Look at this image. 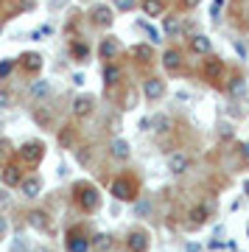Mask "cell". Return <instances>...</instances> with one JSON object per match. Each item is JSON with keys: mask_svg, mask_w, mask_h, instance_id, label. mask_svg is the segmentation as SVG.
I'll return each instance as SVG.
<instances>
[{"mask_svg": "<svg viewBox=\"0 0 249 252\" xmlns=\"http://www.w3.org/2000/svg\"><path fill=\"white\" fill-rule=\"evenodd\" d=\"M11 154V143L9 140H0V157H9Z\"/></svg>", "mask_w": 249, "mask_h": 252, "instance_id": "cell-38", "label": "cell"}, {"mask_svg": "<svg viewBox=\"0 0 249 252\" xmlns=\"http://www.w3.org/2000/svg\"><path fill=\"white\" fill-rule=\"evenodd\" d=\"M187 48H190V54H196V56H210L213 42H210L207 34H190L187 36Z\"/></svg>", "mask_w": 249, "mask_h": 252, "instance_id": "cell-10", "label": "cell"}, {"mask_svg": "<svg viewBox=\"0 0 249 252\" xmlns=\"http://www.w3.org/2000/svg\"><path fill=\"white\" fill-rule=\"evenodd\" d=\"M137 107V95L134 93H126V98H124V109H132Z\"/></svg>", "mask_w": 249, "mask_h": 252, "instance_id": "cell-35", "label": "cell"}, {"mask_svg": "<svg viewBox=\"0 0 249 252\" xmlns=\"http://www.w3.org/2000/svg\"><path fill=\"white\" fill-rule=\"evenodd\" d=\"M90 23L95 28H109L112 23H115V9L112 6H107V3H95V6H90Z\"/></svg>", "mask_w": 249, "mask_h": 252, "instance_id": "cell-4", "label": "cell"}, {"mask_svg": "<svg viewBox=\"0 0 249 252\" xmlns=\"http://www.w3.org/2000/svg\"><path fill=\"white\" fill-rule=\"evenodd\" d=\"M28 95H31V98L34 101H45L48 98V95H51V84H48V81H31V84H28Z\"/></svg>", "mask_w": 249, "mask_h": 252, "instance_id": "cell-19", "label": "cell"}, {"mask_svg": "<svg viewBox=\"0 0 249 252\" xmlns=\"http://www.w3.org/2000/svg\"><path fill=\"white\" fill-rule=\"evenodd\" d=\"M9 205V193H6V190H0V207H6Z\"/></svg>", "mask_w": 249, "mask_h": 252, "instance_id": "cell-41", "label": "cell"}, {"mask_svg": "<svg viewBox=\"0 0 249 252\" xmlns=\"http://www.w3.org/2000/svg\"><path fill=\"white\" fill-rule=\"evenodd\" d=\"M162 67L168 73H177L179 67H182V54H179L177 48H168V51L162 54Z\"/></svg>", "mask_w": 249, "mask_h": 252, "instance_id": "cell-16", "label": "cell"}, {"mask_svg": "<svg viewBox=\"0 0 249 252\" xmlns=\"http://www.w3.org/2000/svg\"><path fill=\"white\" fill-rule=\"evenodd\" d=\"M152 129H154V132H157V135H165V132H168V129H171V118L168 115H162V112H160V115H154V121H152Z\"/></svg>", "mask_w": 249, "mask_h": 252, "instance_id": "cell-27", "label": "cell"}, {"mask_svg": "<svg viewBox=\"0 0 249 252\" xmlns=\"http://www.w3.org/2000/svg\"><path fill=\"white\" fill-rule=\"evenodd\" d=\"M187 168H190V157H187L185 152H174L168 157V171L171 174H177L179 177V174H185Z\"/></svg>", "mask_w": 249, "mask_h": 252, "instance_id": "cell-14", "label": "cell"}, {"mask_svg": "<svg viewBox=\"0 0 249 252\" xmlns=\"http://www.w3.org/2000/svg\"><path fill=\"white\" fill-rule=\"evenodd\" d=\"M132 56H134L140 64H152V62H154L152 45H132Z\"/></svg>", "mask_w": 249, "mask_h": 252, "instance_id": "cell-22", "label": "cell"}, {"mask_svg": "<svg viewBox=\"0 0 249 252\" xmlns=\"http://www.w3.org/2000/svg\"><path fill=\"white\" fill-rule=\"evenodd\" d=\"M0 34H3V26H0Z\"/></svg>", "mask_w": 249, "mask_h": 252, "instance_id": "cell-45", "label": "cell"}, {"mask_svg": "<svg viewBox=\"0 0 249 252\" xmlns=\"http://www.w3.org/2000/svg\"><path fill=\"white\" fill-rule=\"evenodd\" d=\"M64 244H67V252H90L93 250V238L84 230H79V227L67 233V241Z\"/></svg>", "mask_w": 249, "mask_h": 252, "instance_id": "cell-6", "label": "cell"}, {"mask_svg": "<svg viewBox=\"0 0 249 252\" xmlns=\"http://www.w3.org/2000/svg\"><path fill=\"white\" fill-rule=\"evenodd\" d=\"M93 250H98V252H107V250H112V235H107V233H98V235H93Z\"/></svg>", "mask_w": 249, "mask_h": 252, "instance_id": "cell-26", "label": "cell"}, {"mask_svg": "<svg viewBox=\"0 0 249 252\" xmlns=\"http://www.w3.org/2000/svg\"><path fill=\"white\" fill-rule=\"evenodd\" d=\"M73 199H76L79 210H84V213H93L101 205V193H98V188L93 182H76L73 185Z\"/></svg>", "mask_w": 249, "mask_h": 252, "instance_id": "cell-1", "label": "cell"}, {"mask_svg": "<svg viewBox=\"0 0 249 252\" xmlns=\"http://www.w3.org/2000/svg\"><path fill=\"white\" fill-rule=\"evenodd\" d=\"M109 154H112V160H129V154H132V149H129V143H126L124 137H115L112 143H109Z\"/></svg>", "mask_w": 249, "mask_h": 252, "instance_id": "cell-15", "label": "cell"}, {"mask_svg": "<svg viewBox=\"0 0 249 252\" xmlns=\"http://www.w3.org/2000/svg\"><path fill=\"white\" fill-rule=\"evenodd\" d=\"M70 109H73V118L76 121H84V118H90L95 112V98L93 95H76Z\"/></svg>", "mask_w": 249, "mask_h": 252, "instance_id": "cell-7", "label": "cell"}, {"mask_svg": "<svg viewBox=\"0 0 249 252\" xmlns=\"http://www.w3.org/2000/svg\"><path fill=\"white\" fill-rule=\"evenodd\" d=\"M14 64H17V62H3V64H0V79H6V76L14 70Z\"/></svg>", "mask_w": 249, "mask_h": 252, "instance_id": "cell-36", "label": "cell"}, {"mask_svg": "<svg viewBox=\"0 0 249 252\" xmlns=\"http://www.w3.org/2000/svg\"><path fill=\"white\" fill-rule=\"evenodd\" d=\"M34 121L36 124H51V115H48L45 109H34Z\"/></svg>", "mask_w": 249, "mask_h": 252, "instance_id": "cell-33", "label": "cell"}, {"mask_svg": "<svg viewBox=\"0 0 249 252\" xmlns=\"http://www.w3.org/2000/svg\"><path fill=\"white\" fill-rule=\"evenodd\" d=\"M45 34H51V26H42V28H36V31H34V39H42Z\"/></svg>", "mask_w": 249, "mask_h": 252, "instance_id": "cell-39", "label": "cell"}, {"mask_svg": "<svg viewBox=\"0 0 249 252\" xmlns=\"http://www.w3.org/2000/svg\"><path fill=\"white\" fill-rule=\"evenodd\" d=\"M143 95L149 101H160L165 95V81L162 79H146L143 81Z\"/></svg>", "mask_w": 249, "mask_h": 252, "instance_id": "cell-12", "label": "cell"}, {"mask_svg": "<svg viewBox=\"0 0 249 252\" xmlns=\"http://www.w3.org/2000/svg\"><path fill=\"white\" fill-rule=\"evenodd\" d=\"M17 67L28 76H36V73L42 70V56L36 54V51H26V54L17 59Z\"/></svg>", "mask_w": 249, "mask_h": 252, "instance_id": "cell-9", "label": "cell"}, {"mask_svg": "<svg viewBox=\"0 0 249 252\" xmlns=\"http://www.w3.org/2000/svg\"><path fill=\"white\" fill-rule=\"evenodd\" d=\"M126 250L129 252H146L149 250V233L146 230H132L126 235Z\"/></svg>", "mask_w": 249, "mask_h": 252, "instance_id": "cell-11", "label": "cell"}, {"mask_svg": "<svg viewBox=\"0 0 249 252\" xmlns=\"http://www.w3.org/2000/svg\"><path fill=\"white\" fill-rule=\"evenodd\" d=\"M244 193H247V196H249V180L244 182Z\"/></svg>", "mask_w": 249, "mask_h": 252, "instance_id": "cell-43", "label": "cell"}, {"mask_svg": "<svg viewBox=\"0 0 249 252\" xmlns=\"http://www.w3.org/2000/svg\"><path fill=\"white\" fill-rule=\"evenodd\" d=\"M20 193H23L26 199H36L39 193H42V177H36V174L26 177L23 185H20Z\"/></svg>", "mask_w": 249, "mask_h": 252, "instance_id": "cell-13", "label": "cell"}, {"mask_svg": "<svg viewBox=\"0 0 249 252\" xmlns=\"http://www.w3.org/2000/svg\"><path fill=\"white\" fill-rule=\"evenodd\" d=\"M121 79H124V70H121L115 62H107V64H104V84H107V87H115V84H121Z\"/></svg>", "mask_w": 249, "mask_h": 252, "instance_id": "cell-18", "label": "cell"}, {"mask_svg": "<svg viewBox=\"0 0 249 252\" xmlns=\"http://www.w3.org/2000/svg\"><path fill=\"white\" fill-rule=\"evenodd\" d=\"M59 143H62L64 149H70V146H73V129H64V132H59Z\"/></svg>", "mask_w": 249, "mask_h": 252, "instance_id": "cell-30", "label": "cell"}, {"mask_svg": "<svg viewBox=\"0 0 249 252\" xmlns=\"http://www.w3.org/2000/svg\"><path fill=\"white\" fill-rule=\"evenodd\" d=\"M143 28H146V34H149V42H152V45H154V42L160 45V42H162V34H160V31H154V28H149V26H143Z\"/></svg>", "mask_w": 249, "mask_h": 252, "instance_id": "cell-32", "label": "cell"}, {"mask_svg": "<svg viewBox=\"0 0 249 252\" xmlns=\"http://www.w3.org/2000/svg\"><path fill=\"white\" fill-rule=\"evenodd\" d=\"M3 3H6V0H0V6H3Z\"/></svg>", "mask_w": 249, "mask_h": 252, "instance_id": "cell-44", "label": "cell"}, {"mask_svg": "<svg viewBox=\"0 0 249 252\" xmlns=\"http://www.w3.org/2000/svg\"><path fill=\"white\" fill-rule=\"evenodd\" d=\"M162 28H165V34L174 36L182 31V20L177 17V14H165V20H162Z\"/></svg>", "mask_w": 249, "mask_h": 252, "instance_id": "cell-25", "label": "cell"}, {"mask_svg": "<svg viewBox=\"0 0 249 252\" xmlns=\"http://www.w3.org/2000/svg\"><path fill=\"white\" fill-rule=\"evenodd\" d=\"M6 230H9V221H6V216H3V213H0V238L6 235Z\"/></svg>", "mask_w": 249, "mask_h": 252, "instance_id": "cell-40", "label": "cell"}, {"mask_svg": "<svg viewBox=\"0 0 249 252\" xmlns=\"http://www.w3.org/2000/svg\"><path fill=\"white\" fill-rule=\"evenodd\" d=\"M115 9H118V11H129V9H134V0H115Z\"/></svg>", "mask_w": 249, "mask_h": 252, "instance_id": "cell-34", "label": "cell"}, {"mask_svg": "<svg viewBox=\"0 0 249 252\" xmlns=\"http://www.w3.org/2000/svg\"><path fill=\"white\" fill-rule=\"evenodd\" d=\"M207 219H210V210H207L205 205H196L193 210H190V227H202V224H207Z\"/></svg>", "mask_w": 249, "mask_h": 252, "instance_id": "cell-23", "label": "cell"}, {"mask_svg": "<svg viewBox=\"0 0 249 252\" xmlns=\"http://www.w3.org/2000/svg\"><path fill=\"white\" fill-rule=\"evenodd\" d=\"M28 224L34 227V230H51V219H48V213L45 210H31L28 213Z\"/></svg>", "mask_w": 249, "mask_h": 252, "instance_id": "cell-20", "label": "cell"}, {"mask_svg": "<svg viewBox=\"0 0 249 252\" xmlns=\"http://www.w3.org/2000/svg\"><path fill=\"white\" fill-rule=\"evenodd\" d=\"M0 126H3V124H0Z\"/></svg>", "mask_w": 249, "mask_h": 252, "instance_id": "cell-46", "label": "cell"}, {"mask_svg": "<svg viewBox=\"0 0 249 252\" xmlns=\"http://www.w3.org/2000/svg\"><path fill=\"white\" fill-rule=\"evenodd\" d=\"M199 3H202V0H179V6H182L185 11H193L196 6H199Z\"/></svg>", "mask_w": 249, "mask_h": 252, "instance_id": "cell-37", "label": "cell"}, {"mask_svg": "<svg viewBox=\"0 0 249 252\" xmlns=\"http://www.w3.org/2000/svg\"><path fill=\"white\" fill-rule=\"evenodd\" d=\"M70 54H73V59H76V62H87L90 48L81 45V42H73V45H70Z\"/></svg>", "mask_w": 249, "mask_h": 252, "instance_id": "cell-28", "label": "cell"}, {"mask_svg": "<svg viewBox=\"0 0 249 252\" xmlns=\"http://www.w3.org/2000/svg\"><path fill=\"white\" fill-rule=\"evenodd\" d=\"M224 3H227V0H213V6H210V17H213V20H218V17H221Z\"/></svg>", "mask_w": 249, "mask_h": 252, "instance_id": "cell-31", "label": "cell"}, {"mask_svg": "<svg viewBox=\"0 0 249 252\" xmlns=\"http://www.w3.org/2000/svg\"><path fill=\"white\" fill-rule=\"evenodd\" d=\"M101 59H107V62H112L118 56V51H121V45H118V39H112V36H107V39H101Z\"/></svg>", "mask_w": 249, "mask_h": 252, "instance_id": "cell-21", "label": "cell"}, {"mask_svg": "<svg viewBox=\"0 0 249 252\" xmlns=\"http://www.w3.org/2000/svg\"><path fill=\"white\" fill-rule=\"evenodd\" d=\"M23 180H26V174H23V165H20V162H6V165H3L0 182H3L6 188H20Z\"/></svg>", "mask_w": 249, "mask_h": 252, "instance_id": "cell-5", "label": "cell"}, {"mask_svg": "<svg viewBox=\"0 0 249 252\" xmlns=\"http://www.w3.org/2000/svg\"><path fill=\"white\" fill-rule=\"evenodd\" d=\"M11 104H14V93H11L9 87L0 84V109H9Z\"/></svg>", "mask_w": 249, "mask_h": 252, "instance_id": "cell-29", "label": "cell"}, {"mask_svg": "<svg viewBox=\"0 0 249 252\" xmlns=\"http://www.w3.org/2000/svg\"><path fill=\"white\" fill-rule=\"evenodd\" d=\"M140 9L146 17H165V0H143Z\"/></svg>", "mask_w": 249, "mask_h": 252, "instance_id": "cell-17", "label": "cell"}, {"mask_svg": "<svg viewBox=\"0 0 249 252\" xmlns=\"http://www.w3.org/2000/svg\"><path fill=\"white\" fill-rule=\"evenodd\" d=\"M137 182L132 180V177H115V180L109 182V193L118 199V202H134V199L140 196L137 193Z\"/></svg>", "mask_w": 249, "mask_h": 252, "instance_id": "cell-3", "label": "cell"}, {"mask_svg": "<svg viewBox=\"0 0 249 252\" xmlns=\"http://www.w3.org/2000/svg\"><path fill=\"white\" fill-rule=\"evenodd\" d=\"M227 93L230 95H235V98H241V95H247L249 93V84H247V79H241V76H235V79L227 84Z\"/></svg>", "mask_w": 249, "mask_h": 252, "instance_id": "cell-24", "label": "cell"}, {"mask_svg": "<svg viewBox=\"0 0 249 252\" xmlns=\"http://www.w3.org/2000/svg\"><path fill=\"white\" fill-rule=\"evenodd\" d=\"M202 76H205L207 81H221L224 79V59L207 56L205 62H202Z\"/></svg>", "mask_w": 249, "mask_h": 252, "instance_id": "cell-8", "label": "cell"}, {"mask_svg": "<svg viewBox=\"0 0 249 252\" xmlns=\"http://www.w3.org/2000/svg\"><path fill=\"white\" fill-rule=\"evenodd\" d=\"M241 157H244V160H249V143H241Z\"/></svg>", "mask_w": 249, "mask_h": 252, "instance_id": "cell-42", "label": "cell"}, {"mask_svg": "<svg viewBox=\"0 0 249 252\" xmlns=\"http://www.w3.org/2000/svg\"><path fill=\"white\" fill-rule=\"evenodd\" d=\"M42 160H45V143H42V140H28V143H23L17 149V162H20V165L36 168Z\"/></svg>", "mask_w": 249, "mask_h": 252, "instance_id": "cell-2", "label": "cell"}]
</instances>
